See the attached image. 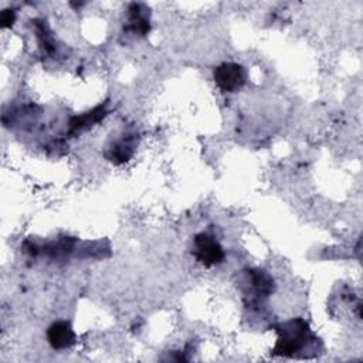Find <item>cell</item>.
<instances>
[{
	"instance_id": "8992f818",
	"label": "cell",
	"mask_w": 363,
	"mask_h": 363,
	"mask_svg": "<svg viewBox=\"0 0 363 363\" xmlns=\"http://www.w3.org/2000/svg\"><path fill=\"white\" fill-rule=\"evenodd\" d=\"M249 282L251 284L253 293L256 294L254 297L257 300L268 297L272 289H274V279L263 270H249L247 272Z\"/></svg>"
},
{
	"instance_id": "5b68a950",
	"label": "cell",
	"mask_w": 363,
	"mask_h": 363,
	"mask_svg": "<svg viewBox=\"0 0 363 363\" xmlns=\"http://www.w3.org/2000/svg\"><path fill=\"white\" fill-rule=\"evenodd\" d=\"M133 152H135V135L126 133L111 145V148H108V152H107V158L115 165H122L132 158Z\"/></svg>"
},
{
	"instance_id": "9c48e42d",
	"label": "cell",
	"mask_w": 363,
	"mask_h": 363,
	"mask_svg": "<svg viewBox=\"0 0 363 363\" xmlns=\"http://www.w3.org/2000/svg\"><path fill=\"white\" fill-rule=\"evenodd\" d=\"M16 20V15L13 11H4L2 16H0V23H2L4 29H9L13 26Z\"/></svg>"
},
{
	"instance_id": "277c9868",
	"label": "cell",
	"mask_w": 363,
	"mask_h": 363,
	"mask_svg": "<svg viewBox=\"0 0 363 363\" xmlns=\"http://www.w3.org/2000/svg\"><path fill=\"white\" fill-rule=\"evenodd\" d=\"M47 339L53 349L64 350L76 343V332L72 331L70 322L58 321L50 325L47 331Z\"/></svg>"
},
{
	"instance_id": "52a82bcc",
	"label": "cell",
	"mask_w": 363,
	"mask_h": 363,
	"mask_svg": "<svg viewBox=\"0 0 363 363\" xmlns=\"http://www.w3.org/2000/svg\"><path fill=\"white\" fill-rule=\"evenodd\" d=\"M107 115V110L105 105H100L97 108H94L93 111L81 115V117H74L70 122V132H81L90 126H93L94 124L100 122L104 117Z\"/></svg>"
},
{
	"instance_id": "7a4b0ae2",
	"label": "cell",
	"mask_w": 363,
	"mask_h": 363,
	"mask_svg": "<svg viewBox=\"0 0 363 363\" xmlns=\"http://www.w3.org/2000/svg\"><path fill=\"white\" fill-rule=\"evenodd\" d=\"M194 257L204 267H213L225 260V250L213 236L200 233L194 236Z\"/></svg>"
},
{
	"instance_id": "6da1fadb",
	"label": "cell",
	"mask_w": 363,
	"mask_h": 363,
	"mask_svg": "<svg viewBox=\"0 0 363 363\" xmlns=\"http://www.w3.org/2000/svg\"><path fill=\"white\" fill-rule=\"evenodd\" d=\"M278 339L272 349V355L293 357L300 353L308 343L312 334L305 319L297 318L277 326Z\"/></svg>"
},
{
	"instance_id": "ba28073f",
	"label": "cell",
	"mask_w": 363,
	"mask_h": 363,
	"mask_svg": "<svg viewBox=\"0 0 363 363\" xmlns=\"http://www.w3.org/2000/svg\"><path fill=\"white\" fill-rule=\"evenodd\" d=\"M140 5H132L131 6V19H129V26L128 30L132 33H138L140 36H145L150 32V20L142 15L139 11Z\"/></svg>"
},
{
	"instance_id": "3957f363",
	"label": "cell",
	"mask_w": 363,
	"mask_h": 363,
	"mask_svg": "<svg viewBox=\"0 0 363 363\" xmlns=\"http://www.w3.org/2000/svg\"><path fill=\"white\" fill-rule=\"evenodd\" d=\"M214 83L225 93H236L246 84V71L237 62H223L214 70Z\"/></svg>"
}]
</instances>
